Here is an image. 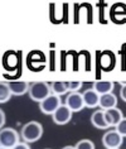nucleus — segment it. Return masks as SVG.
Wrapping results in <instances>:
<instances>
[{"mask_svg":"<svg viewBox=\"0 0 126 149\" xmlns=\"http://www.w3.org/2000/svg\"><path fill=\"white\" fill-rule=\"evenodd\" d=\"M43 134V126L38 121H29L25 125H23L20 132L21 138L24 139V141L27 143H33V141H37L38 139H40Z\"/></svg>","mask_w":126,"mask_h":149,"instance_id":"obj_1","label":"nucleus"},{"mask_svg":"<svg viewBox=\"0 0 126 149\" xmlns=\"http://www.w3.org/2000/svg\"><path fill=\"white\" fill-rule=\"evenodd\" d=\"M52 88L48 82H32L29 84V96L32 100H34L37 102L43 101L47 96L51 95Z\"/></svg>","mask_w":126,"mask_h":149,"instance_id":"obj_2","label":"nucleus"},{"mask_svg":"<svg viewBox=\"0 0 126 149\" xmlns=\"http://www.w3.org/2000/svg\"><path fill=\"white\" fill-rule=\"evenodd\" d=\"M19 143V134L13 128H5L0 130V147L12 149Z\"/></svg>","mask_w":126,"mask_h":149,"instance_id":"obj_3","label":"nucleus"},{"mask_svg":"<svg viewBox=\"0 0 126 149\" xmlns=\"http://www.w3.org/2000/svg\"><path fill=\"white\" fill-rule=\"evenodd\" d=\"M61 105H62L61 97L55 94H51L49 96H47L43 101L39 102V109L43 114L52 115Z\"/></svg>","mask_w":126,"mask_h":149,"instance_id":"obj_4","label":"nucleus"},{"mask_svg":"<svg viewBox=\"0 0 126 149\" xmlns=\"http://www.w3.org/2000/svg\"><path fill=\"white\" fill-rule=\"evenodd\" d=\"M122 140H124V136L118 132H116V130H110L106 134H103L102 136V144L107 149L120 148V145L122 144Z\"/></svg>","mask_w":126,"mask_h":149,"instance_id":"obj_5","label":"nucleus"},{"mask_svg":"<svg viewBox=\"0 0 126 149\" xmlns=\"http://www.w3.org/2000/svg\"><path fill=\"white\" fill-rule=\"evenodd\" d=\"M72 113L73 111L69 109L67 105H61L57 110L52 114L53 116V121L58 125H64L72 119Z\"/></svg>","mask_w":126,"mask_h":149,"instance_id":"obj_6","label":"nucleus"},{"mask_svg":"<svg viewBox=\"0 0 126 149\" xmlns=\"http://www.w3.org/2000/svg\"><path fill=\"white\" fill-rule=\"evenodd\" d=\"M66 105L72 111H81L84 107L82 94H80L77 91H71L66 97Z\"/></svg>","mask_w":126,"mask_h":149,"instance_id":"obj_7","label":"nucleus"},{"mask_svg":"<svg viewBox=\"0 0 126 149\" xmlns=\"http://www.w3.org/2000/svg\"><path fill=\"white\" fill-rule=\"evenodd\" d=\"M122 118H124L122 111L120 109H117V107H112V109L105 110V119L110 126H116L118 123L122 120Z\"/></svg>","mask_w":126,"mask_h":149,"instance_id":"obj_8","label":"nucleus"},{"mask_svg":"<svg viewBox=\"0 0 126 149\" xmlns=\"http://www.w3.org/2000/svg\"><path fill=\"white\" fill-rule=\"evenodd\" d=\"M116 105H117V97L112 94V92H110V94L100 95L98 106L101 107L102 110L112 109V107H116Z\"/></svg>","mask_w":126,"mask_h":149,"instance_id":"obj_9","label":"nucleus"},{"mask_svg":"<svg viewBox=\"0 0 126 149\" xmlns=\"http://www.w3.org/2000/svg\"><path fill=\"white\" fill-rule=\"evenodd\" d=\"M83 96V101H84V106L87 107H96L98 106V102H100V95L96 92L93 88H88L82 94Z\"/></svg>","mask_w":126,"mask_h":149,"instance_id":"obj_10","label":"nucleus"},{"mask_svg":"<svg viewBox=\"0 0 126 149\" xmlns=\"http://www.w3.org/2000/svg\"><path fill=\"white\" fill-rule=\"evenodd\" d=\"M91 123L95 128L98 129H107L110 128V125L107 124L106 119H105V110H97L92 114L91 116Z\"/></svg>","mask_w":126,"mask_h":149,"instance_id":"obj_11","label":"nucleus"},{"mask_svg":"<svg viewBox=\"0 0 126 149\" xmlns=\"http://www.w3.org/2000/svg\"><path fill=\"white\" fill-rule=\"evenodd\" d=\"M8 85L10 91H12V95L21 96L29 90V84L23 82V81H10V82H8Z\"/></svg>","mask_w":126,"mask_h":149,"instance_id":"obj_12","label":"nucleus"},{"mask_svg":"<svg viewBox=\"0 0 126 149\" xmlns=\"http://www.w3.org/2000/svg\"><path fill=\"white\" fill-rule=\"evenodd\" d=\"M114 87H115V85L111 81H96L93 84V90L98 95L110 94V92H112Z\"/></svg>","mask_w":126,"mask_h":149,"instance_id":"obj_13","label":"nucleus"},{"mask_svg":"<svg viewBox=\"0 0 126 149\" xmlns=\"http://www.w3.org/2000/svg\"><path fill=\"white\" fill-rule=\"evenodd\" d=\"M51 88L55 95H63L68 91V82H63V81H55L51 84Z\"/></svg>","mask_w":126,"mask_h":149,"instance_id":"obj_14","label":"nucleus"},{"mask_svg":"<svg viewBox=\"0 0 126 149\" xmlns=\"http://www.w3.org/2000/svg\"><path fill=\"white\" fill-rule=\"evenodd\" d=\"M12 91L9 88V85L5 82H0V104H4L10 99Z\"/></svg>","mask_w":126,"mask_h":149,"instance_id":"obj_15","label":"nucleus"},{"mask_svg":"<svg viewBox=\"0 0 126 149\" xmlns=\"http://www.w3.org/2000/svg\"><path fill=\"white\" fill-rule=\"evenodd\" d=\"M75 148L76 149H95V144L90 139H82L76 144Z\"/></svg>","mask_w":126,"mask_h":149,"instance_id":"obj_16","label":"nucleus"},{"mask_svg":"<svg viewBox=\"0 0 126 149\" xmlns=\"http://www.w3.org/2000/svg\"><path fill=\"white\" fill-rule=\"evenodd\" d=\"M115 128H116L115 130L120 133L122 136H126V118H122V120L118 123Z\"/></svg>","mask_w":126,"mask_h":149,"instance_id":"obj_17","label":"nucleus"},{"mask_svg":"<svg viewBox=\"0 0 126 149\" xmlns=\"http://www.w3.org/2000/svg\"><path fill=\"white\" fill-rule=\"evenodd\" d=\"M81 86H82V82L80 81H75V82H68V90L69 91H78Z\"/></svg>","mask_w":126,"mask_h":149,"instance_id":"obj_18","label":"nucleus"},{"mask_svg":"<svg viewBox=\"0 0 126 149\" xmlns=\"http://www.w3.org/2000/svg\"><path fill=\"white\" fill-rule=\"evenodd\" d=\"M12 149H30V147L28 145L27 141H23V143H20L19 141V143H18L15 147H13Z\"/></svg>","mask_w":126,"mask_h":149,"instance_id":"obj_19","label":"nucleus"},{"mask_svg":"<svg viewBox=\"0 0 126 149\" xmlns=\"http://www.w3.org/2000/svg\"><path fill=\"white\" fill-rule=\"evenodd\" d=\"M4 124H5V114H4V111L0 109V129L3 128Z\"/></svg>","mask_w":126,"mask_h":149,"instance_id":"obj_20","label":"nucleus"},{"mask_svg":"<svg viewBox=\"0 0 126 149\" xmlns=\"http://www.w3.org/2000/svg\"><path fill=\"white\" fill-rule=\"evenodd\" d=\"M120 96H121V99L126 102V85H124V86L121 87V90H120Z\"/></svg>","mask_w":126,"mask_h":149,"instance_id":"obj_21","label":"nucleus"},{"mask_svg":"<svg viewBox=\"0 0 126 149\" xmlns=\"http://www.w3.org/2000/svg\"><path fill=\"white\" fill-rule=\"evenodd\" d=\"M62 149H76L75 147H64V148H62Z\"/></svg>","mask_w":126,"mask_h":149,"instance_id":"obj_22","label":"nucleus"},{"mask_svg":"<svg viewBox=\"0 0 126 149\" xmlns=\"http://www.w3.org/2000/svg\"><path fill=\"white\" fill-rule=\"evenodd\" d=\"M0 149H6V148H3V147H0Z\"/></svg>","mask_w":126,"mask_h":149,"instance_id":"obj_23","label":"nucleus"},{"mask_svg":"<svg viewBox=\"0 0 126 149\" xmlns=\"http://www.w3.org/2000/svg\"><path fill=\"white\" fill-rule=\"evenodd\" d=\"M112 149H120V148H112Z\"/></svg>","mask_w":126,"mask_h":149,"instance_id":"obj_24","label":"nucleus"}]
</instances>
